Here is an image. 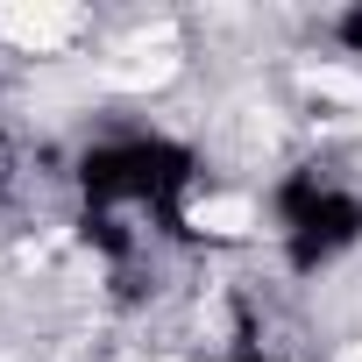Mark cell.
<instances>
[{
    "instance_id": "1",
    "label": "cell",
    "mask_w": 362,
    "mask_h": 362,
    "mask_svg": "<svg viewBox=\"0 0 362 362\" xmlns=\"http://www.w3.org/2000/svg\"><path fill=\"white\" fill-rule=\"evenodd\" d=\"M0 36L29 57H50L57 43L78 36V8H64V0H36L29 8V0H15V8H0Z\"/></svg>"
},
{
    "instance_id": "5",
    "label": "cell",
    "mask_w": 362,
    "mask_h": 362,
    "mask_svg": "<svg viewBox=\"0 0 362 362\" xmlns=\"http://www.w3.org/2000/svg\"><path fill=\"white\" fill-rule=\"evenodd\" d=\"M341 362H362V348H348V355H341Z\"/></svg>"
},
{
    "instance_id": "3",
    "label": "cell",
    "mask_w": 362,
    "mask_h": 362,
    "mask_svg": "<svg viewBox=\"0 0 362 362\" xmlns=\"http://www.w3.org/2000/svg\"><path fill=\"white\" fill-rule=\"evenodd\" d=\"M128 57H142V50H128ZM170 71H177V57H170V50H156L149 64H114L107 78H114V86H163Z\"/></svg>"
},
{
    "instance_id": "4",
    "label": "cell",
    "mask_w": 362,
    "mask_h": 362,
    "mask_svg": "<svg viewBox=\"0 0 362 362\" xmlns=\"http://www.w3.org/2000/svg\"><path fill=\"white\" fill-rule=\"evenodd\" d=\"M313 93H334V100H362V86L348 71H313Z\"/></svg>"
},
{
    "instance_id": "2",
    "label": "cell",
    "mask_w": 362,
    "mask_h": 362,
    "mask_svg": "<svg viewBox=\"0 0 362 362\" xmlns=\"http://www.w3.org/2000/svg\"><path fill=\"white\" fill-rule=\"evenodd\" d=\"M192 228H199V235H249V228H256V206H249L242 192L199 199V206H192Z\"/></svg>"
}]
</instances>
